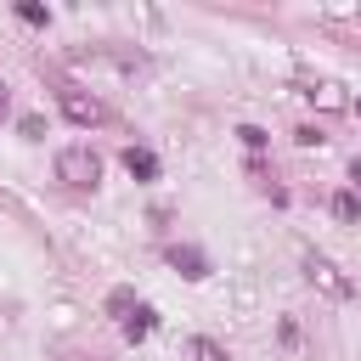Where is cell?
Segmentation results:
<instances>
[{"label":"cell","mask_w":361,"mask_h":361,"mask_svg":"<svg viewBox=\"0 0 361 361\" xmlns=\"http://www.w3.org/2000/svg\"><path fill=\"white\" fill-rule=\"evenodd\" d=\"M56 175H62L68 186H96V180H102V164H96L90 147H62V152H56Z\"/></svg>","instance_id":"6da1fadb"},{"label":"cell","mask_w":361,"mask_h":361,"mask_svg":"<svg viewBox=\"0 0 361 361\" xmlns=\"http://www.w3.org/2000/svg\"><path fill=\"white\" fill-rule=\"evenodd\" d=\"M305 276L327 293V299H350L355 288H350V276H338V265L327 259V254H316V248H305Z\"/></svg>","instance_id":"7a4b0ae2"},{"label":"cell","mask_w":361,"mask_h":361,"mask_svg":"<svg viewBox=\"0 0 361 361\" xmlns=\"http://www.w3.org/2000/svg\"><path fill=\"white\" fill-rule=\"evenodd\" d=\"M62 113H68L73 124H96V118H102V102L85 96V90H62Z\"/></svg>","instance_id":"3957f363"},{"label":"cell","mask_w":361,"mask_h":361,"mask_svg":"<svg viewBox=\"0 0 361 361\" xmlns=\"http://www.w3.org/2000/svg\"><path fill=\"white\" fill-rule=\"evenodd\" d=\"M124 169L141 175V180H152V175H158V158H152L147 147H130V152H124Z\"/></svg>","instance_id":"277c9868"},{"label":"cell","mask_w":361,"mask_h":361,"mask_svg":"<svg viewBox=\"0 0 361 361\" xmlns=\"http://www.w3.org/2000/svg\"><path fill=\"white\" fill-rule=\"evenodd\" d=\"M169 259L180 265V276H209V271H203V254H197V248H175Z\"/></svg>","instance_id":"5b68a950"},{"label":"cell","mask_w":361,"mask_h":361,"mask_svg":"<svg viewBox=\"0 0 361 361\" xmlns=\"http://www.w3.org/2000/svg\"><path fill=\"white\" fill-rule=\"evenodd\" d=\"M147 333H152V310L135 305V316H124V338H147Z\"/></svg>","instance_id":"8992f818"},{"label":"cell","mask_w":361,"mask_h":361,"mask_svg":"<svg viewBox=\"0 0 361 361\" xmlns=\"http://www.w3.org/2000/svg\"><path fill=\"white\" fill-rule=\"evenodd\" d=\"M333 214H338V220H355V214H361V197H355V192H338V197H333Z\"/></svg>","instance_id":"52a82bcc"},{"label":"cell","mask_w":361,"mask_h":361,"mask_svg":"<svg viewBox=\"0 0 361 361\" xmlns=\"http://www.w3.org/2000/svg\"><path fill=\"white\" fill-rule=\"evenodd\" d=\"M192 355H197V361H226V350L209 344V338H192Z\"/></svg>","instance_id":"ba28073f"},{"label":"cell","mask_w":361,"mask_h":361,"mask_svg":"<svg viewBox=\"0 0 361 361\" xmlns=\"http://www.w3.org/2000/svg\"><path fill=\"white\" fill-rule=\"evenodd\" d=\"M350 180H355V186H361V158H355V164H350Z\"/></svg>","instance_id":"9c48e42d"},{"label":"cell","mask_w":361,"mask_h":361,"mask_svg":"<svg viewBox=\"0 0 361 361\" xmlns=\"http://www.w3.org/2000/svg\"><path fill=\"white\" fill-rule=\"evenodd\" d=\"M0 113H6V85H0Z\"/></svg>","instance_id":"30bf717a"}]
</instances>
